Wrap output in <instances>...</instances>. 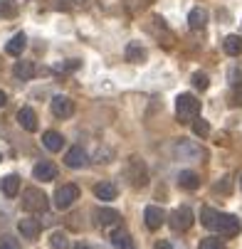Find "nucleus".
Masks as SVG:
<instances>
[{
  "instance_id": "f257e3e1",
  "label": "nucleus",
  "mask_w": 242,
  "mask_h": 249,
  "mask_svg": "<svg viewBox=\"0 0 242 249\" xmlns=\"http://www.w3.org/2000/svg\"><path fill=\"white\" fill-rule=\"evenodd\" d=\"M176 116L181 124H190L200 116V99H195L193 94H181L176 99Z\"/></svg>"
},
{
  "instance_id": "f03ea898",
  "label": "nucleus",
  "mask_w": 242,
  "mask_h": 249,
  "mask_svg": "<svg viewBox=\"0 0 242 249\" xmlns=\"http://www.w3.org/2000/svg\"><path fill=\"white\" fill-rule=\"evenodd\" d=\"M126 178H129V185H131V188H146V185H149L146 163H144L141 158L131 156L129 163H126Z\"/></svg>"
},
{
  "instance_id": "7ed1b4c3",
  "label": "nucleus",
  "mask_w": 242,
  "mask_h": 249,
  "mask_svg": "<svg viewBox=\"0 0 242 249\" xmlns=\"http://www.w3.org/2000/svg\"><path fill=\"white\" fill-rule=\"evenodd\" d=\"M47 207H50V200H47V195L40 188H27L22 193V210H27V212H45Z\"/></svg>"
},
{
  "instance_id": "20e7f679",
  "label": "nucleus",
  "mask_w": 242,
  "mask_h": 249,
  "mask_svg": "<svg viewBox=\"0 0 242 249\" xmlns=\"http://www.w3.org/2000/svg\"><path fill=\"white\" fill-rule=\"evenodd\" d=\"M240 220L235 217V215H230V212H218V217H215V222H213V230L215 232H220L223 237H235V234H240Z\"/></svg>"
},
{
  "instance_id": "39448f33",
  "label": "nucleus",
  "mask_w": 242,
  "mask_h": 249,
  "mask_svg": "<svg viewBox=\"0 0 242 249\" xmlns=\"http://www.w3.org/2000/svg\"><path fill=\"white\" fill-rule=\"evenodd\" d=\"M193 222H195V215H193V210L190 207H176L170 212V227L176 230V232H186V230H190L193 227Z\"/></svg>"
},
{
  "instance_id": "423d86ee",
  "label": "nucleus",
  "mask_w": 242,
  "mask_h": 249,
  "mask_svg": "<svg viewBox=\"0 0 242 249\" xmlns=\"http://www.w3.org/2000/svg\"><path fill=\"white\" fill-rule=\"evenodd\" d=\"M79 197V188L74 183H67V185H59L57 193H55V205L59 210H67V207H72Z\"/></svg>"
},
{
  "instance_id": "0eeeda50",
  "label": "nucleus",
  "mask_w": 242,
  "mask_h": 249,
  "mask_svg": "<svg viewBox=\"0 0 242 249\" xmlns=\"http://www.w3.org/2000/svg\"><path fill=\"white\" fill-rule=\"evenodd\" d=\"M50 109H52V114L57 116V119H69L74 114V101L69 99V96H55L52 99V104H50Z\"/></svg>"
},
{
  "instance_id": "6e6552de",
  "label": "nucleus",
  "mask_w": 242,
  "mask_h": 249,
  "mask_svg": "<svg viewBox=\"0 0 242 249\" xmlns=\"http://www.w3.org/2000/svg\"><path fill=\"white\" fill-rule=\"evenodd\" d=\"M32 178H35V180H40V183H50V180L57 178V165L50 163V160H42V163H37L32 168Z\"/></svg>"
},
{
  "instance_id": "1a4fd4ad",
  "label": "nucleus",
  "mask_w": 242,
  "mask_h": 249,
  "mask_svg": "<svg viewBox=\"0 0 242 249\" xmlns=\"http://www.w3.org/2000/svg\"><path fill=\"white\" fill-rule=\"evenodd\" d=\"M176 153H178V158H183V160H200V158L205 156V151H203L200 146L190 143V141H181V143H176Z\"/></svg>"
},
{
  "instance_id": "9d476101",
  "label": "nucleus",
  "mask_w": 242,
  "mask_h": 249,
  "mask_svg": "<svg viewBox=\"0 0 242 249\" xmlns=\"http://www.w3.org/2000/svg\"><path fill=\"white\" fill-rule=\"evenodd\" d=\"M144 220H146V227L149 230H158L163 222H166V212L158 207V205H149L144 210Z\"/></svg>"
},
{
  "instance_id": "9b49d317",
  "label": "nucleus",
  "mask_w": 242,
  "mask_h": 249,
  "mask_svg": "<svg viewBox=\"0 0 242 249\" xmlns=\"http://www.w3.org/2000/svg\"><path fill=\"white\" fill-rule=\"evenodd\" d=\"M18 232H20L22 237H27V239H37L40 232H42V225L35 220V217H22V220L18 222Z\"/></svg>"
},
{
  "instance_id": "f8f14e48",
  "label": "nucleus",
  "mask_w": 242,
  "mask_h": 249,
  "mask_svg": "<svg viewBox=\"0 0 242 249\" xmlns=\"http://www.w3.org/2000/svg\"><path fill=\"white\" fill-rule=\"evenodd\" d=\"M64 163H67L69 168H84V165L89 163L87 151H84L82 146H72V148L67 151V156H64Z\"/></svg>"
},
{
  "instance_id": "ddd939ff",
  "label": "nucleus",
  "mask_w": 242,
  "mask_h": 249,
  "mask_svg": "<svg viewBox=\"0 0 242 249\" xmlns=\"http://www.w3.org/2000/svg\"><path fill=\"white\" fill-rule=\"evenodd\" d=\"M18 124L25 128V131H37V114H35L30 106H22V109L18 111Z\"/></svg>"
},
{
  "instance_id": "4468645a",
  "label": "nucleus",
  "mask_w": 242,
  "mask_h": 249,
  "mask_svg": "<svg viewBox=\"0 0 242 249\" xmlns=\"http://www.w3.org/2000/svg\"><path fill=\"white\" fill-rule=\"evenodd\" d=\"M94 215H96V225H99V227H112V225H116V222L121 220V215H119L116 210H112V207L96 210Z\"/></svg>"
},
{
  "instance_id": "2eb2a0df",
  "label": "nucleus",
  "mask_w": 242,
  "mask_h": 249,
  "mask_svg": "<svg viewBox=\"0 0 242 249\" xmlns=\"http://www.w3.org/2000/svg\"><path fill=\"white\" fill-rule=\"evenodd\" d=\"M25 47H27V37H25V32H18V35H13V37L8 40L5 52H8L10 57H20Z\"/></svg>"
},
{
  "instance_id": "dca6fc26",
  "label": "nucleus",
  "mask_w": 242,
  "mask_h": 249,
  "mask_svg": "<svg viewBox=\"0 0 242 249\" xmlns=\"http://www.w3.org/2000/svg\"><path fill=\"white\" fill-rule=\"evenodd\" d=\"M42 146H45L47 151L57 153V151H62V146H64V138H62V133H57V131H45V133H42Z\"/></svg>"
},
{
  "instance_id": "f3484780",
  "label": "nucleus",
  "mask_w": 242,
  "mask_h": 249,
  "mask_svg": "<svg viewBox=\"0 0 242 249\" xmlns=\"http://www.w3.org/2000/svg\"><path fill=\"white\" fill-rule=\"evenodd\" d=\"M207 25V10L205 8H193L188 15V27L190 30H203Z\"/></svg>"
},
{
  "instance_id": "a211bd4d",
  "label": "nucleus",
  "mask_w": 242,
  "mask_h": 249,
  "mask_svg": "<svg viewBox=\"0 0 242 249\" xmlns=\"http://www.w3.org/2000/svg\"><path fill=\"white\" fill-rule=\"evenodd\" d=\"M13 74H15L18 79H22V82H30V79L35 77V64L27 62V59H20V62L13 67Z\"/></svg>"
},
{
  "instance_id": "6ab92c4d",
  "label": "nucleus",
  "mask_w": 242,
  "mask_h": 249,
  "mask_svg": "<svg viewBox=\"0 0 242 249\" xmlns=\"http://www.w3.org/2000/svg\"><path fill=\"white\" fill-rule=\"evenodd\" d=\"M94 195L99 197V200H104V202H112V200H116V185H112V183H96L94 185Z\"/></svg>"
},
{
  "instance_id": "aec40b11",
  "label": "nucleus",
  "mask_w": 242,
  "mask_h": 249,
  "mask_svg": "<svg viewBox=\"0 0 242 249\" xmlns=\"http://www.w3.org/2000/svg\"><path fill=\"white\" fill-rule=\"evenodd\" d=\"M0 190H3L5 197H15L18 190H20V178L18 175H5L3 180H0Z\"/></svg>"
},
{
  "instance_id": "412c9836",
  "label": "nucleus",
  "mask_w": 242,
  "mask_h": 249,
  "mask_svg": "<svg viewBox=\"0 0 242 249\" xmlns=\"http://www.w3.org/2000/svg\"><path fill=\"white\" fill-rule=\"evenodd\" d=\"M223 50L230 57H240L242 54V40H240V35H227V37L223 40Z\"/></svg>"
},
{
  "instance_id": "4be33fe9",
  "label": "nucleus",
  "mask_w": 242,
  "mask_h": 249,
  "mask_svg": "<svg viewBox=\"0 0 242 249\" xmlns=\"http://www.w3.org/2000/svg\"><path fill=\"white\" fill-rule=\"evenodd\" d=\"M178 185L186 188V190H195L200 185V175L193 173V170H181L178 173Z\"/></svg>"
},
{
  "instance_id": "5701e85b",
  "label": "nucleus",
  "mask_w": 242,
  "mask_h": 249,
  "mask_svg": "<svg viewBox=\"0 0 242 249\" xmlns=\"http://www.w3.org/2000/svg\"><path fill=\"white\" fill-rule=\"evenodd\" d=\"M126 59L129 62H133V64H138V62H144L146 59V50L141 47V42H129L126 45Z\"/></svg>"
},
{
  "instance_id": "b1692460",
  "label": "nucleus",
  "mask_w": 242,
  "mask_h": 249,
  "mask_svg": "<svg viewBox=\"0 0 242 249\" xmlns=\"http://www.w3.org/2000/svg\"><path fill=\"white\" fill-rule=\"evenodd\" d=\"M112 244H114L116 249H136V247H133V239H131V234H129L126 230H116V232L112 234Z\"/></svg>"
},
{
  "instance_id": "393cba45",
  "label": "nucleus",
  "mask_w": 242,
  "mask_h": 249,
  "mask_svg": "<svg viewBox=\"0 0 242 249\" xmlns=\"http://www.w3.org/2000/svg\"><path fill=\"white\" fill-rule=\"evenodd\" d=\"M18 15V3L15 0H0V20H10Z\"/></svg>"
},
{
  "instance_id": "a878e982",
  "label": "nucleus",
  "mask_w": 242,
  "mask_h": 249,
  "mask_svg": "<svg viewBox=\"0 0 242 249\" xmlns=\"http://www.w3.org/2000/svg\"><path fill=\"white\" fill-rule=\"evenodd\" d=\"M50 247H52V249H69V237L57 230V232L50 234Z\"/></svg>"
},
{
  "instance_id": "bb28decb",
  "label": "nucleus",
  "mask_w": 242,
  "mask_h": 249,
  "mask_svg": "<svg viewBox=\"0 0 242 249\" xmlns=\"http://www.w3.org/2000/svg\"><path fill=\"white\" fill-rule=\"evenodd\" d=\"M215 217H218V210H213V207H203L200 210V222L207 227V230H213V222H215Z\"/></svg>"
},
{
  "instance_id": "cd10ccee",
  "label": "nucleus",
  "mask_w": 242,
  "mask_h": 249,
  "mask_svg": "<svg viewBox=\"0 0 242 249\" xmlns=\"http://www.w3.org/2000/svg\"><path fill=\"white\" fill-rule=\"evenodd\" d=\"M198 249H227V247H225L218 237H205V239L200 242V247H198Z\"/></svg>"
},
{
  "instance_id": "c85d7f7f",
  "label": "nucleus",
  "mask_w": 242,
  "mask_h": 249,
  "mask_svg": "<svg viewBox=\"0 0 242 249\" xmlns=\"http://www.w3.org/2000/svg\"><path fill=\"white\" fill-rule=\"evenodd\" d=\"M207 84H210V82H207V77H205L203 72H195V74H193V87H195V89L203 91V89H207Z\"/></svg>"
},
{
  "instance_id": "c756f323",
  "label": "nucleus",
  "mask_w": 242,
  "mask_h": 249,
  "mask_svg": "<svg viewBox=\"0 0 242 249\" xmlns=\"http://www.w3.org/2000/svg\"><path fill=\"white\" fill-rule=\"evenodd\" d=\"M193 131H195V136H203V138H205L207 133H210V126H207V124L200 119V121H195V124H193Z\"/></svg>"
},
{
  "instance_id": "7c9ffc66",
  "label": "nucleus",
  "mask_w": 242,
  "mask_h": 249,
  "mask_svg": "<svg viewBox=\"0 0 242 249\" xmlns=\"http://www.w3.org/2000/svg\"><path fill=\"white\" fill-rule=\"evenodd\" d=\"M0 249H20V244H18L15 237H3V242H0Z\"/></svg>"
},
{
  "instance_id": "2f4dec72",
  "label": "nucleus",
  "mask_w": 242,
  "mask_h": 249,
  "mask_svg": "<svg viewBox=\"0 0 242 249\" xmlns=\"http://www.w3.org/2000/svg\"><path fill=\"white\" fill-rule=\"evenodd\" d=\"M232 104H235V106H242V84L235 89V94H232Z\"/></svg>"
},
{
  "instance_id": "473e14b6",
  "label": "nucleus",
  "mask_w": 242,
  "mask_h": 249,
  "mask_svg": "<svg viewBox=\"0 0 242 249\" xmlns=\"http://www.w3.org/2000/svg\"><path fill=\"white\" fill-rule=\"evenodd\" d=\"M156 249H173V247H170V242L161 239V242H156Z\"/></svg>"
},
{
  "instance_id": "72a5a7b5",
  "label": "nucleus",
  "mask_w": 242,
  "mask_h": 249,
  "mask_svg": "<svg viewBox=\"0 0 242 249\" xmlns=\"http://www.w3.org/2000/svg\"><path fill=\"white\" fill-rule=\"evenodd\" d=\"M8 104V94L3 91V89H0V109H3V106Z\"/></svg>"
},
{
  "instance_id": "f704fd0d",
  "label": "nucleus",
  "mask_w": 242,
  "mask_h": 249,
  "mask_svg": "<svg viewBox=\"0 0 242 249\" xmlns=\"http://www.w3.org/2000/svg\"><path fill=\"white\" fill-rule=\"evenodd\" d=\"M74 249H92V247H87V244H77Z\"/></svg>"
},
{
  "instance_id": "c9c22d12",
  "label": "nucleus",
  "mask_w": 242,
  "mask_h": 249,
  "mask_svg": "<svg viewBox=\"0 0 242 249\" xmlns=\"http://www.w3.org/2000/svg\"><path fill=\"white\" fill-rule=\"evenodd\" d=\"M240 188H242V178H240Z\"/></svg>"
},
{
  "instance_id": "e433bc0d",
  "label": "nucleus",
  "mask_w": 242,
  "mask_h": 249,
  "mask_svg": "<svg viewBox=\"0 0 242 249\" xmlns=\"http://www.w3.org/2000/svg\"><path fill=\"white\" fill-rule=\"evenodd\" d=\"M69 3H77V0H69Z\"/></svg>"
},
{
  "instance_id": "4c0bfd02",
  "label": "nucleus",
  "mask_w": 242,
  "mask_h": 249,
  "mask_svg": "<svg viewBox=\"0 0 242 249\" xmlns=\"http://www.w3.org/2000/svg\"><path fill=\"white\" fill-rule=\"evenodd\" d=\"M0 160H3V156H0Z\"/></svg>"
}]
</instances>
